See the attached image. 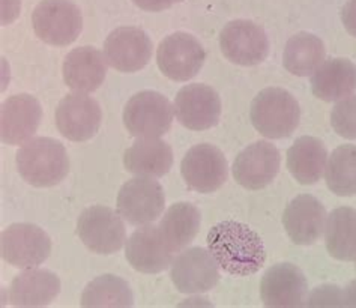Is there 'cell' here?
<instances>
[{"mask_svg": "<svg viewBox=\"0 0 356 308\" xmlns=\"http://www.w3.org/2000/svg\"><path fill=\"white\" fill-rule=\"evenodd\" d=\"M208 248L224 273L235 277L256 274L266 259L260 236L238 221H222L212 227Z\"/></svg>", "mask_w": 356, "mask_h": 308, "instance_id": "cell-1", "label": "cell"}, {"mask_svg": "<svg viewBox=\"0 0 356 308\" xmlns=\"http://www.w3.org/2000/svg\"><path fill=\"white\" fill-rule=\"evenodd\" d=\"M18 173L33 186L60 184L70 172V158L65 146L50 137L31 138L17 152Z\"/></svg>", "mask_w": 356, "mask_h": 308, "instance_id": "cell-2", "label": "cell"}, {"mask_svg": "<svg viewBox=\"0 0 356 308\" xmlns=\"http://www.w3.org/2000/svg\"><path fill=\"white\" fill-rule=\"evenodd\" d=\"M251 124L266 138L290 137L299 125L301 108L292 93L281 88H266L251 102Z\"/></svg>", "mask_w": 356, "mask_h": 308, "instance_id": "cell-3", "label": "cell"}, {"mask_svg": "<svg viewBox=\"0 0 356 308\" xmlns=\"http://www.w3.org/2000/svg\"><path fill=\"white\" fill-rule=\"evenodd\" d=\"M175 107L164 95L154 90L138 92L124 108V124L137 138H159L173 124Z\"/></svg>", "mask_w": 356, "mask_h": 308, "instance_id": "cell-4", "label": "cell"}, {"mask_svg": "<svg viewBox=\"0 0 356 308\" xmlns=\"http://www.w3.org/2000/svg\"><path fill=\"white\" fill-rule=\"evenodd\" d=\"M38 38L50 45L67 47L76 41L83 29V17L70 0H42L32 14Z\"/></svg>", "mask_w": 356, "mask_h": 308, "instance_id": "cell-5", "label": "cell"}, {"mask_svg": "<svg viewBox=\"0 0 356 308\" xmlns=\"http://www.w3.org/2000/svg\"><path fill=\"white\" fill-rule=\"evenodd\" d=\"M0 253L5 262L15 268L31 269L40 266L51 253V241L35 224H11L0 236Z\"/></svg>", "mask_w": 356, "mask_h": 308, "instance_id": "cell-6", "label": "cell"}, {"mask_svg": "<svg viewBox=\"0 0 356 308\" xmlns=\"http://www.w3.org/2000/svg\"><path fill=\"white\" fill-rule=\"evenodd\" d=\"M77 235L92 253L113 254L127 241L120 213L107 206L84 209L77 221Z\"/></svg>", "mask_w": 356, "mask_h": 308, "instance_id": "cell-7", "label": "cell"}, {"mask_svg": "<svg viewBox=\"0 0 356 308\" xmlns=\"http://www.w3.org/2000/svg\"><path fill=\"white\" fill-rule=\"evenodd\" d=\"M165 204L163 186L149 176H138L122 185L118 212L134 226L151 224L161 217Z\"/></svg>", "mask_w": 356, "mask_h": 308, "instance_id": "cell-8", "label": "cell"}, {"mask_svg": "<svg viewBox=\"0 0 356 308\" xmlns=\"http://www.w3.org/2000/svg\"><path fill=\"white\" fill-rule=\"evenodd\" d=\"M206 60L202 44L193 35L176 32L168 35L156 50L158 68L173 81H188L194 79Z\"/></svg>", "mask_w": 356, "mask_h": 308, "instance_id": "cell-9", "label": "cell"}, {"mask_svg": "<svg viewBox=\"0 0 356 308\" xmlns=\"http://www.w3.org/2000/svg\"><path fill=\"white\" fill-rule=\"evenodd\" d=\"M220 47L224 58L241 67H254L269 54V40L264 27L248 20H235L224 26Z\"/></svg>", "mask_w": 356, "mask_h": 308, "instance_id": "cell-10", "label": "cell"}, {"mask_svg": "<svg viewBox=\"0 0 356 308\" xmlns=\"http://www.w3.org/2000/svg\"><path fill=\"white\" fill-rule=\"evenodd\" d=\"M227 160L217 146L202 143L185 154L181 173L191 190L209 194L220 190L227 181Z\"/></svg>", "mask_w": 356, "mask_h": 308, "instance_id": "cell-11", "label": "cell"}, {"mask_svg": "<svg viewBox=\"0 0 356 308\" xmlns=\"http://www.w3.org/2000/svg\"><path fill=\"white\" fill-rule=\"evenodd\" d=\"M170 277L176 289L182 293H203L217 286L220 270L217 260L209 250L193 247L173 259Z\"/></svg>", "mask_w": 356, "mask_h": 308, "instance_id": "cell-12", "label": "cell"}, {"mask_svg": "<svg viewBox=\"0 0 356 308\" xmlns=\"http://www.w3.org/2000/svg\"><path fill=\"white\" fill-rule=\"evenodd\" d=\"M102 111L98 102L84 93H70L56 108V127L71 142H88L101 127Z\"/></svg>", "mask_w": 356, "mask_h": 308, "instance_id": "cell-13", "label": "cell"}, {"mask_svg": "<svg viewBox=\"0 0 356 308\" xmlns=\"http://www.w3.org/2000/svg\"><path fill=\"white\" fill-rule=\"evenodd\" d=\"M175 113L179 124L191 131H204L218 124L221 99L211 86L194 83L184 86L175 99Z\"/></svg>", "mask_w": 356, "mask_h": 308, "instance_id": "cell-14", "label": "cell"}, {"mask_svg": "<svg viewBox=\"0 0 356 308\" xmlns=\"http://www.w3.org/2000/svg\"><path fill=\"white\" fill-rule=\"evenodd\" d=\"M104 56L116 71L137 72L151 60L152 41L140 27H118L107 36Z\"/></svg>", "mask_w": 356, "mask_h": 308, "instance_id": "cell-15", "label": "cell"}, {"mask_svg": "<svg viewBox=\"0 0 356 308\" xmlns=\"http://www.w3.org/2000/svg\"><path fill=\"white\" fill-rule=\"evenodd\" d=\"M281 156L278 149L265 140L250 145L233 163V176L247 190H261L275 179L280 172Z\"/></svg>", "mask_w": 356, "mask_h": 308, "instance_id": "cell-16", "label": "cell"}, {"mask_svg": "<svg viewBox=\"0 0 356 308\" xmlns=\"http://www.w3.org/2000/svg\"><path fill=\"white\" fill-rule=\"evenodd\" d=\"M42 117L41 104L35 97L22 93L8 98L0 108V137L6 145L18 146L31 140Z\"/></svg>", "mask_w": 356, "mask_h": 308, "instance_id": "cell-17", "label": "cell"}, {"mask_svg": "<svg viewBox=\"0 0 356 308\" xmlns=\"http://www.w3.org/2000/svg\"><path fill=\"white\" fill-rule=\"evenodd\" d=\"M307 293L305 275L292 264H278L269 268L260 283V296L266 307H301Z\"/></svg>", "mask_w": 356, "mask_h": 308, "instance_id": "cell-18", "label": "cell"}, {"mask_svg": "<svg viewBox=\"0 0 356 308\" xmlns=\"http://www.w3.org/2000/svg\"><path fill=\"white\" fill-rule=\"evenodd\" d=\"M283 224L296 245H312L326 227V211L314 195L301 194L287 204Z\"/></svg>", "mask_w": 356, "mask_h": 308, "instance_id": "cell-19", "label": "cell"}, {"mask_svg": "<svg viewBox=\"0 0 356 308\" xmlns=\"http://www.w3.org/2000/svg\"><path fill=\"white\" fill-rule=\"evenodd\" d=\"M125 256L128 264L138 273L158 274L172 265L175 254L167 248L158 226L151 222L129 236Z\"/></svg>", "mask_w": 356, "mask_h": 308, "instance_id": "cell-20", "label": "cell"}, {"mask_svg": "<svg viewBox=\"0 0 356 308\" xmlns=\"http://www.w3.org/2000/svg\"><path fill=\"white\" fill-rule=\"evenodd\" d=\"M107 76V59L93 47H79L67 54L63 80L68 88L80 93L97 90Z\"/></svg>", "mask_w": 356, "mask_h": 308, "instance_id": "cell-21", "label": "cell"}, {"mask_svg": "<svg viewBox=\"0 0 356 308\" xmlns=\"http://www.w3.org/2000/svg\"><path fill=\"white\" fill-rule=\"evenodd\" d=\"M60 292V279L51 270L31 268L18 274L9 287L14 307H45Z\"/></svg>", "mask_w": 356, "mask_h": 308, "instance_id": "cell-22", "label": "cell"}, {"mask_svg": "<svg viewBox=\"0 0 356 308\" xmlns=\"http://www.w3.org/2000/svg\"><path fill=\"white\" fill-rule=\"evenodd\" d=\"M314 95L326 102L340 101L356 90V65L349 59H327L312 77Z\"/></svg>", "mask_w": 356, "mask_h": 308, "instance_id": "cell-23", "label": "cell"}, {"mask_svg": "<svg viewBox=\"0 0 356 308\" xmlns=\"http://www.w3.org/2000/svg\"><path fill=\"white\" fill-rule=\"evenodd\" d=\"M125 169L137 176L161 177L170 172L173 151L159 138H137L124 155Z\"/></svg>", "mask_w": 356, "mask_h": 308, "instance_id": "cell-24", "label": "cell"}, {"mask_svg": "<svg viewBox=\"0 0 356 308\" xmlns=\"http://www.w3.org/2000/svg\"><path fill=\"white\" fill-rule=\"evenodd\" d=\"M167 248L173 254L188 247L200 229V211L191 203H175L158 224Z\"/></svg>", "mask_w": 356, "mask_h": 308, "instance_id": "cell-25", "label": "cell"}, {"mask_svg": "<svg viewBox=\"0 0 356 308\" xmlns=\"http://www.w3.org/2000/svg\"><path fill=\"white\" fill-rule=\"evenodd\" d=\"M327 164V151L316 137H299L287 151V169L302 185H313L321 177Z\"/></svg>", "mask_w": 356, "mask_h": 308, "instance_id": "cell-26", "label": "cell"}, {"mask_svg": "<svg viewBox=\"0 0 356 308\" xmlns=\"http://www.w3.org/2000/svg\"><path fill=\"white\" fill-rule=\"evenodd\" d=\"M326 50L318 36L299 32L290 38L284 47V68L298 77L313 76L316 70L325 62Z\"/></svg>", "mask_w": 356, "mask_h": 308, "instance_id": "cell-27", "label": "cell"}, {"mask_svg": "<svg viewBox=\"0 0 356 308\" xmlns=\"http://www.w3.org/2000/svg\"><path fill=\"white\" fill-rule=\"evenodd\" d=\"M326 250L334 259L350 262L356 259V209L337 208L326 221Z\"/></svg>", "mask_w": 356, "mask_h": 308, "instance_id": "cell-28", "label": "cell"}, {"mask_svg": "<svg viewBox=\"0 0 356 308\" xmlns=\"http://www.w3.org/2000/svg\"><path fill=\"white\" fill-rule=\"evenodd\" d=\"M81 305L86 308H127L134 305V296L125 279L107 274L84 287Z\"/></svg>", "mask_w": 356, "mask_h": 308, "instance_id": "cell-29", "label": "cell"}, {"mask_svg": "<svg viewBox=\"0 0 356 308\" xmlns=\"http://www.w3.org/2000/svg\"><path fill=\"white\" fill-rule=\"evenodd\" d=\"M327 188L341 197L356 194V146L337 147L327 160L325 169Z\"/></svg>", "mask_w": 356, "mask_h": 308, "instance_id": "cell-30", "label": "cell"}, {"mask_svg": "<svg viewBox=\"0 0 356 308\" xmlns=\"http://www.w3.org/2000/svg\"><path fill=\"white\" fill-rule=\"evenodd\" d=\"M331 125L340 137L356 138V95L337 102L331 111Z\"/></svg>", "mask_w": 356, "mask_h": 308, "instance_id": "cell-31", "label": "cell"}, {"mask_svg": "<svg viewBox=\"0 0 356 308\" xmlns=\"http://www.w3.org/2000/svg\"><path fill=\"white\" fill-rule=\"evenodd\" d=\"M308 305H344V295L340 287L337 286H322L317 287L316 291L308 298Z\"/></svg>", "mask_w": 356, "mask_h": 308, "instance_id": "cell-32", "label": "cell"}, {"mask_svg": "<svg viewBox=\"0 0 356 308\" xmlns=\"http://www.w3.org/2000/svg\"><path fill=\"white\" fill-rule=\"evenodd\" d=\"M341 22L352 36L356 38V0H348L341 9Z\"/></svg>", "mask_w": 356, "mask_h": 308, "instance_id": "cell-33", "label": "cell"}, {"mask_svg": "<svg viewBox=\"0 0 356 308\" xmlns=\"http://www.w3.org/2000/svg\"><path fill=\"white\" fill-rule=\"evenodd\" d=\"M134 5L143 11L149 13H159L164 11V9L172 8L173 5L179 3L181 0H133Z\"/></svg>", "mask_w": 356, "mask_h": 308, "instance_id": "cell-34", "label": "cell"}, {"mask_svg": "<svg viewBox=\"0 0 356 308\" xmlns=\"http://www.w3.org/2000/svg\"><path fill=\"white\" fill-rule=\"evenodd\" d=\"M343 295L346 307H356V279L344 289Z\"/></svg>", "mask_w": 356, "mask_h": 308, "instance_id": "cell-35", "label": "cell"}]
</instances>
